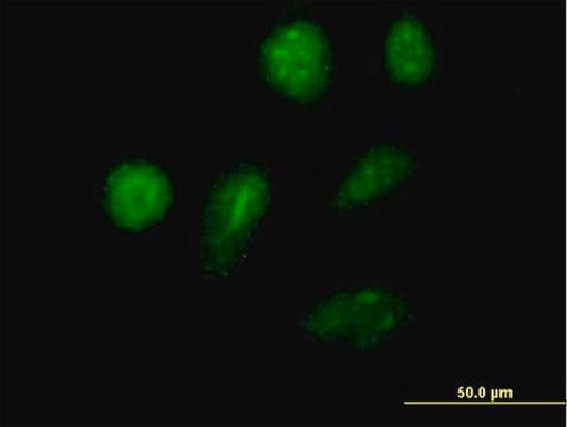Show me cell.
<instances>
[{"label":"cell","instance_id":"1","mask_svg":"<svg viewBox=\"0 0 567 427\" xmlns=\"http://www.w3.org/2000/svg\"><path fill=\"white\" fill-rule=\"evenodd\" d=\"M275 183L264 163L243 158L215 176L205 195L198 227V267L224 281L252 250L274 206Z\"/></svg>","mask_w":567,"mask_h":427},{"label":"cell","instance_id":"2","mask_svg":"<svg viewBox=\"0 0 567 427\" xmlns=\"http://www.w3.org/2000/svg\"><path fill=\"white\" fill-rule=\"evenodd\" d=\"M254 73L278 101L315 107L331 94L338 51L331 29L303 8L274 21L254 54Z\"/></svg>","mask_w":567,"mask_h":427},{"label":"cell","instance_id":"3","mask_svg":"<svg viewBox=\"0 0 567 427\" xmlns=\"http://www.w3.org/2000/svg\"><path fill=\"white\" fill-rule=\"evenodd\" d=\"M178 188L156 158L127 155L110 163L99 189V206L113 231L144 236L169 219Z\"/></svg>","mask_w":567,"mask_h":427},{"label":"cell","instance_id":"4","mask_svg":"<svg viewBox=\"0 0 567 427\" xmlns=\"http://www.w3.org/2000/svg\"><path fill=\"white\" fill-rule=\"evenodd\" d=\"M406 319L398 294L375 287L339 291L313 304L306 331L322 341L352 344L360 351L375 348Z\"/></svg>","mask_w":567,"mask_h":427},{"label":"cell","instance_id":"5","mask_svg":"<svg viewBox=\"0 0 567 427\" xmlns=\"http://www.w3.org/2000/svg\"><path fill=\"white\" fill-rule=\"evenodd\" d=\"M416 167L419 158L402 143L383 139L365 146L333 191L332 211L349 214L389 199Z\"/></svg>","mask_w":567,"mask_h":427},{"label":"cell","instance_id":"6","mask_svg":"<svg viewBox=\"0 0 567 427\" xmlns=\"http://www.w3.org/2000/svg\"><path fill=\"white\" fill-rule=\"evenodd\" d=\"M382 72L392 85L409 92L426 90L439 71L435 32L414 10L399 12L383 30Z\"/></svg>","mask_w":567,"mask_h":427}]
</instances>
